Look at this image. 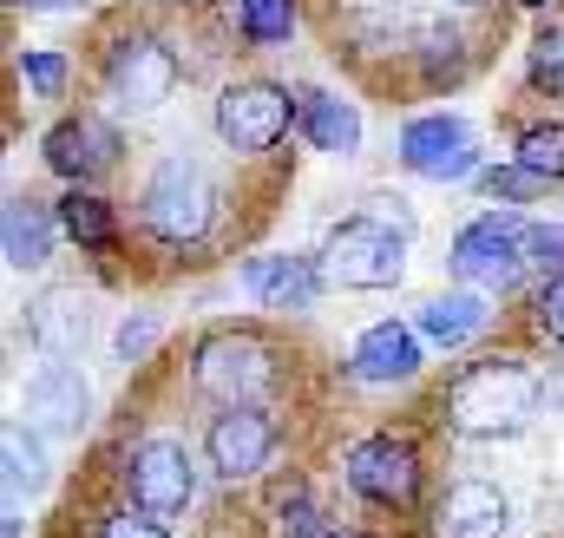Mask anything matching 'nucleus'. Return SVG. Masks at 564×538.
<instances>
[{"label": "nucleus", "mask_w": 564, "mask_h": 538, "mask_svg": "<svg viewBox=\"0 0 564 538\" xmlns=\"http://www.w3.org/2000/svg\"><path fill=\"white\" fill-rule=\"evenodd\" d=\"M40 158H46V171L66 177V184H99V177L119 171L126 138H119V126H112L106 112H66V119H53V126L40 132Z\"/></svg>", "instance_id": "obj_12"}, {"label": "nucleus", "mask_w": 564, "mask_h": 538, "mask_svg": "<svg viewBox=\"0 0 564 538\" xmlns=\"http://www.w3.org/2000/svg\"><path fill=\"white\" fill-rule=\"evenodd\" d=\"M0 538H20V519H13V513H7V519H0Z\"/></svg>", "instance_id": "obj_35"}, {"label": "nucleus", "mask_w": 564, "mask_h": 538, "mask_svg": "<svg viewBox=\"0 0 564 538\" xmlns=\"http://www.w3.org/2000/svg\"><path fill=\"white\" fill-rule=\"evenodd\" d=\"M506 526L512 499L499 480H453L426 513V538H506Z\"/></svg>", "instance_id": "obj_16"}, {"label": "nucleus", "mask_w": 564, "mask_h": 538, "mask_svg": "<svg viewBox=\"0 0 564 538\" xmlns=\"http://www.w3.org/2000/svg\"><path fill=\"white\" fill-rule=\"evenodd\" d=\"M13 66H20V79H26V93H40V99H59V93H66V53H59V46H26Z\"/></svg>", "instance_id": "obj_27"}, {"label": "nucleus", "mask_w": 564, "mask_h": 538, "mask_svg": "<svg viewBox=\"0 0 564 538\" xmlns=\"http://www.w3.org/2000/svg\"><path fill=\"white\" fill-rule=\"evenodd\" d=\"M158 335H164V322H158V315H126V322H119V335H112V348H119V362H132V368H139L144 355L158 348Z\"/></svg>", "instance_id": "obj_31"}, {"label": "nucleus", "mask_w": 564, "mask_h": 538, "mask_svg": "<svg viewBox=\"0 0 564 538\" xmlns=\"http://www.w3.org/2000/svg\"><path fill=\"white\" fill-rule=\"evenodd\" d=\"M119 493H126V506H144V513L177 519V513L197 499V460H191V446L171 440V433L139 440V446L119 460Z\"/></svg>", "instance_id": "obj_10"}, {"label": "nucleus", "mask_w": 564, "mask_h": 538, "mask_svg": "<svg viewBox=\"0 0 564 538\" xmlns=\"http://www.w3.org/2000/svg\"><path fill=\"white\" fill-rule=\"evenodd\" d=\"M315 263L328 276V289H348V295H375V289H394L408 276V224L394 217H341L322 230V250Z\"/></svg>", "instance_id": "obj_4"}, {"label": "nucleus", "mask_w": 564, "mask_h": 538, "mask_svg": "<svg viewBox=\"0 0 564 538\" xmlns=\"http://www.w3.org/2000/svg\"><path fill=\"white\" fill-rule=\"evenodd\" d=\"M7 7H26V13H73V7H86V0H7Z\"/></svg>", "instance_id": "obj_34"}, {"label": "nucleus", "mask_w": 564, "mask_h": 538, "mask_svg": "<svg viewBox=\"0 0 564 538\" xmlns=\"http://www.w3.org/2000/svg\"><path fill=\"white\" fill-rule=\"evenodd\" d=\"M59 237H66L59 230V204H40L26 191L7 197V211H0V257H7V269H20V276L46 269Z\"/></svg>", "instance_id": "obj_17"}, {"label": "nucleus", "mask_w": 564, "mask_h": 538, "mask_svg": "<svg viewBox=\"0 0 564 538\" xmlns=\"http://www.w3.org/2000/svg\"><path fill=\"white\" fill-rule=\"evenodd\" d=\"M426 368V342L414 322L388 315V322H368L348 348V375L368 381V388H408L414 375Z\"/></svg>", "instance_id": "obj_14"}, {"label": "nucleus", "mask_w": 564, "mask_h": 538, "mask_svg": "<svg viewBox=\"0 0 564 538\" xmlns=\"http://www.w3.org/2000/svg\"><path fill=\"white\" fill-rule=\"evenodd\" d=\"M525 79H532V93H545V99L564 106V26L558 20L532 33V46H525Z\"/></svg>", "instance_id": "obj_24"}, {"label": "nucleus", "mask_w": 564, "mask_h": 538, "mask_svg": "<svg viewBox=\"0 0 564 538\" xmlns=\"http://www.w3.org/2000/svg\"><path fill=\"white\" fill-rule=\"evenodd\" d=\"M486 322H492V302H486V289H440V295H426L421 309H414V329H421L426 348H440V355H453V348H466L473 335H486Z\"/></svg>", "instance_id": "obj_18"}, {"label": "nucleus", "mask_w": 564, "mask_h": 538, "mask_svg": "<svg viewBox=\"0 0 564 538\" xmlns=\"http://www.w3.org/2000/svg\"><path fill=\"white\" fill-rule=\"evenodd\" d=\"M519 230H525V217L519 211H479L473 224H459L453 230V250H446V269H453V282H466V289H486V295H506V289H519L525 282V244H519Z\"/></svg>", "instance_id": "obj_6"}, {"label": "nucleus", "mask_w": 564, "mask_h": 538, "mask_svg": "<svg viewBox=\"0 0 564 538\" xmlns=\"http://www.w3.org/2000/svg\"><path fill=\"white\" fill-rule=\"evenodd\" d=\"M0 466H7V506H20V499H40L46 493V480H53V466H46V453H40V440H33V427L26 420H13L7 433H0Z\"/></svg>", "instance_id": "obj_22"}, {"label": "nucleus", "mask_w": 564, "mask_h": 538, "mask_svg": "<svg viewBox=\"0 0 564 538\" xmlns=\"http://www.w3.org/2000/svg\"><path fill=\"white\" fill-rule=\"evenodd\" d=\"M328 538H381V532H355V526H348V532H328Z\"/></svg>", "instance_id": "obj_36"}, {"label": "nucleus", "mask_w": 564, "mask_h": 538, "mask_svg": "<svg viewBox=\"0 0 564 538\" xmlns=\"http://www.w3.org/2000/svg\"><path fill=\"white\" fill-rule=\"evenodd\" d=\"M59 230H66L79 250L106 257V250L119 244V211H112L93 184H66V197H59Z\"/></svg>", "instance_id": "obj_21"}, {"label": "nucleus", "mask_w": 564, "mask_h": 538, "mask_svg": "<svg viewBox=\"0 0 564 538\" xmlns=\"http://www.w3.org/2000/svg\"><path fill=\"white\" fill-rule=\"evenodd\" d=\"M20 315H26V335H33L40 355H59L66 362V355L86 348V322L93 315H86V295L79 289H40Z\"/></svg>", "instance_id": "obj_20"}, {"label": "nucleus", "mask_w": 564, "mask_h": 538, "mask_svg": "<svg viewBox=\"0 0 564 538\" xmlns=\"http://www.w3.org/2000/svg\"><path fill=\"white\" fill-rule=\"evenodd\" d=\"M545 413L564 420V368H545Z\"/></svg>", "instance_id": "obj_33"}, {"label": "nucleus", "mask_w": 564, "mask_h": 538, "mask_svg": "<svg viewBox=\"0 0 564 538\" xmlns=\"http://www.w3.org/2000/svg\"><path fill=\"white\" fill-rule=\"evenodd\" d=\"M328 276L315 257H295V250H270V257H250L243 263V295L270 315H308L322 302Z\"/></svg>", "instance_id": "obj_15"}, {"label": "nucleus", "mask_w": 564, "mask_h": 538, "mask_svg": "<svg viewBox=\"0 0 564 538\" xmlns=\"http://www.w3.org/2000/svg\"><path fill=\"white\" fill-rule=\"evenodd\" d=\"M341 473H348V493L361 506H381V513H414L421 506V486H426V460H421V440L414 433H368L341 453Z\"/></svg>", "instance_id": "obj_5"}, {"label": "nucleus", "mask_w": 564, "mask_h": 538, "mask_svg": "<svg viewBox=\"0 0 564 538\" xmlns=\"http://www.w3.org/2000/svg\"><path fill=\"white\" fill-rule=\"evenodd\" d=\"M243 46H282L295 33V0H237Z\"/></svg>", "instance_id": "obj_25"}, {"label": "nucleus", "mask_w": 564, "mask_h": 538, "mask_svg": "<svg viewBox=\"0 0 564 538\" xmlns=\"http://www.w3.org/2000/svg\"><path fill=\"white\" fill-rule=\"evenodd\" d=\"M519 7H552V0H519Z\"/></svg>", "instance_id": "obj_37"}, {"label": "nucleus", "mask_w": 564, "mask_h": 538, "mask_svg": "<svg viewBox=\"0 0 564 538\" xmlns=\"http://www.w3.org/2000/svg\"><path fill=\"white\" fill-rule=\"evenodd\" d=\"M282 446V420L270 407H217L210 427H204V466L224 480V486H243L257 480Z\"/></svg>", "instance_id": "obj_11"}, {"label": "nucleus", "mask_w": 564, "mask_h": 538, "mask_svg": "<svg viewBox=\"0 0 564 538\" xmlns=\"http://www.w3.org/2000/svg\"><path fill=\"white\" fill-rule=\"evenodd\" d=\"M512 158H525L532 171H545L552 184H564V119H532V126H519Z\"/></svg>", "instance_id": "obj_26"}, {"label": "nucleus", "mask_w": 564, "mask_h": 538, "mask_svg": "<svg viewBox=\"0 0 564 538\" xmlns=\"http://www.w3.org/2000/svg\"><path fill=\"white\" fill-rule=\"evenodd\" d=\"M295 132L322 158H355L361 151V106H348L328 86H295Z\"/></svg>", "instance_id": "obj_19"}, {"label": "nucleus", "mask_w": 564, "mask_h": 538, "mask_svg": "<svg viewBox=\"0 0 564 538\" xmlns=\"http://www.w3.org/2000/svg\"><path fill=\"white\" fill-rule=\"evenodd\" d=\"M335 526H322V513H315V499L308 493H289L282 499V538H328Z\"/></svg>", "instance_id": "obj_32"}, {"label": "nucleus", "mask_w": 564, "mask_h": 538, "mask_svg": "<svg viewBox=\"0 0 564 538\" xmlns=\"http://www.w3.org/2000/svg\"><path fill=\"white\" fill-rule=\"evenodd\" d=\"M99 79H106V93H112L119 112H158V106H171V93L184 86V66H177L171 40L132 26V33H119V40L99 53Z\"/></svg>", "instance_id": "obj_7"}, {"label": "nucleus", "mask_w": 564, "mask_h": 538, "mask_svg": "<svg viewBox=\"0 0 564 538\" xmlns=\"http://www.w3.org/2000/svg\"><path fill=\"white\" fill-rule=\"evenodd\" d=\"M20 420H26L33 433H46V440H79L86 420H93V388H86V375H79L73 362L46 355V368H40V375L26 381V395H20Z\"/></svg>", "instance_id": "obj_13"}, {"label": "nucleus", "mask_w": 564, "mask_h": 538, "mask_svg": "<svg viewBox=\"0 0 564 538\" xmlns=\"http://www.w3.org/2000/svg\"><path fill=\"white\" fill-rule=\"evenodd\" d=\"M545 413V375L525 355H479L440 388V420L459 440H519Z\"/></svg>", "instance_id": "obj_1"}, {"label": "nucleus", "mask_w": 564, "mask_h": 538, "mask_svg": "<svg viewBox=\"0 0 564 538\" xmlns=\"http://www.w3.org/2000/svg\"><path fill=\"white\" fill-rule=\"evenodd\" d=\"M210 126L237 158H270L289 138V126H295V93L276 86V79H237V86L217 93Z\"/></svg>", "instance_id": "obj_8"}, {"label": "nucleus", "mask_w": 564, "mask_h": 538, "mask_svg": "<svg viewBox=\"0 0 564 538\" xmlns=\"http://www.w3.org/2000/svg\"><path fill=\"white\" fill-rule=\"evenodd\" d=\"M191 381L217 407H263L282 395V348L243 322H217L191 342Z\"/></svg>", "instance_id": "obj_3"}, {"label": "nucleus", "mask_w": 564, "mask_h": 538, "mask_svg": "<svg viewBox=\"0 0 564 538\" xmlns=\"http://www.w3.org/2000/svg\"><path fill=\"white\" fill-rule=\"evenodd\" d=\"M93 538H171V519L164 513H144V506H112L93 526Z\"/></svg>", "instance_id": "obj_29"}, {"label": "nucleus", "mask_w": 564, "mask_h": 538, "mask_svg": "<svg viewBox=\"0 0 564 538\" xmlns=\"http://www.w3.org/2000/svg\"><path fill=\"white\" fill-rule=\"evenodd\" d=\"M473 184H479V191H486L492 204H506V211H525V204H545V197L558 191V184H552L545 171H532L525 158H499V164H486V171H479Z\"/></svg>", "instance_id": "obj_23"}, {"label": "nucleus", "mask_w": 564, "mask_h": 538, "mask_svg": "<svg viewBox=\"0 0 564 538\" xmlns=\"http://www.w3.org/2000/svg\"><path fill=\"white\" fill-rule=\"evenodd\" d=\"M453 7H486V0H453Z\"/></svg>", "instance_id": "obj_38"}, {"label": "nucleus", "mask_w": 564, "mask_h": 538, "mask_svg": "<svg viewBox=\"0 0 564 538\" xmlns=\"http://www.w3.org/2000/svg\"><path fill=\"white\" fill-rule=\"evenodd\" d=\"M217 211H224V191L197 151H164L139 191V230L164 250L204 244L217 230Z\"/></svg>", "instance_id": "obj_2"}, {"label": "nucleus", "mask_w": 564, "mask_h": 538, "mask_svg": "<svg viewBox=\"0 0 564 538\" xmlns=\"http://www.w3.org/2000/svg\"><path fill=\"white\" fill-rule=\"evenodd\" d=\"M532 329H539V342H552V348H564V269H552L539 289H532Z\"/></svg>", "instance_id": "obj_28"}, {"label": "nucleus", "mask_w": 564, "mask_h": 538, "mask_svg": "<svg viewBox=\"0 0 564 538\" xmlns=\"http://www.w3.org/2000/svg\"><path fill=\"white\" fill-rule=\"evenodd\" d=\"M519 244H525V263L532 269H564V224H545V217H525V230H519Z\"/></svg>", "instance_id": "obj_30"}, {"label": "nucleus", "mask_w": 564, "mask_h": 538, "mask_svg": "<svg viewBox=\"0 0 564 538\" xmlns=\"http://www.w3.org/2000/svg\"><path fill=\"white\" fill-rule=\"evenodd\" d=\"M394 151H401V164L414 177H426V184H473L486 171L479 132L459 112H421V119H408L401 138H394Z\"/></svg>", "instance_id": "obj_9"}]
</instances>
